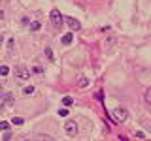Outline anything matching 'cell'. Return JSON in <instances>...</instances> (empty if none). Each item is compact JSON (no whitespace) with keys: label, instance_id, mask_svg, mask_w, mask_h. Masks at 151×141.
Returning <instances> with one entry per match:
<instances>
[{"label":"cell","instance_id":"6da1fadb","mask_svg":"<svg viewBox=\"0 0 151 141\" xmlns=\"http://www.w3.org/2000/svg\"><path fill=\"white\" fill-rule=\"evenodd\" d=\"M113 115H115L117 122H125L127 119H129V111H127L125 107H115V109H113Z\"/></svg>","mask_w":151,"mask_h":141},{"label":"cell","instance_id":"7a4b0ae2","mask_svg":"<svg viewBox=\"0 0 151 141\" xmlns=\"http://www.w3.org/2000/svg\"><path fill=\"white\" fill-rule=\"evenodd\" d=\"M15 75L21 81H27L28 77H30V70L27 68V66H17V70H15Z\"/></svg>","mask_w":151,"mask_h":141},{"label":"cell","instance_id":"3957f363","mask_svg":"<svg viewBox=\"0 0 151 141\" xmlns=\"http://www.w3.org/2000/svg\"><path fill=\"white\" fill-rule=\"evenodd\" d=\"M49 19H51V23H53L55 26H60V25H63V15H60L59 9H51Z\"/></svg>","mask_w":151,"mask_h":141},{"label":"cell","instance_id":"277c9868","mask_svg":"<svg viewBox=\"0 0 151 141\" xmlns=\"http://www.w3.org/2000/svg\"><path fill=\"white\" fill-rule=\"evenodd\" d=\"M64 130H66V134H68V135H76L79 132L78 124H76L74 120H68V122H66V124H64Z\"/></svg>","mask_w":151,"mask_h":141},{"label":"cell","instance_id":"5b68a950","mask_svg":"<svg viewBox=\"0 0 151 141\" xmlns=\"http://www.w3.org/2000/svg\"><path fill=\"white\" fill-rule=\"evenodd\" d=\"M66 23H68V26L72 28V30H79V28H81V23H79L78 19H74V17H68Z\"/></svg>","mask_w":151,"mask_h":141},{"label":"cell","instance_id":"8992f818","mask_svg":"<svg viewBox=\"0 0 151 141\" xmlns=\"http://www.w3.org/2000/svg\"><path fill=\"white\" fill-rule=\"evenodd\" d=\"M72 40H74V34H72V32H68V34L63 36V40H60V41H63L64 45H70V43H72Z\"/></svg>","mask_w":151,"mask_h":141},{"label":"cell","instance_id":"52a82bcc","mask_svg":"<svg viewBox=\"0 0 151 141\" xmlns=\"http://www.w3.org/2000/svg\"><path fill=\"white\" fill-rule=\"evenodd\" d=\"M78 85H79V87H81V88H85V87H87V85H89V79L85 77V75H81V77L78 79Z\"/></svg>","mask_w":151,"mask_h":141},{"label":"cell","instance_id":"ba28073f","mask_svg":"<svg viewBox=\"0 0 151 141\" xmlns=\"http://www.w3.org/2000/svg\"><path fill=\"white\" fill-rule=\"evenodd\" d=\"M8 73H9V68H8V66H0V75H2V77H6Z\"/></svg>","mask_w":151,"mask_h":141},{"label":"cell","instance_id":"9c48e42d","mask_svg":"<svg viewBox=\"0 0 151 141\" xmlns=\"http://www.w3.org/2000/svg\"><path fill=\"white\" fill-rule=\"evenodd\" d=\"M63 103H64V105H72V103H74V98L64 96V98H63Z\"/></svg>","mask_w":151,"mask_h":141},{"label":"cell","instance_id":"30bf717a","mask_svg":"<svg viewBox=\"0 0 151 141\" xmlns=\"http://www.w3.org/2000/svg\"><path fill=\"white\" fill-rule=\"evenodd\" d=\"M0 130L8 132V130H9V122H6V120H2V122H0Z\"/></svg>","mask_w":151,"mask_h":141},{"label":"cell","instance_id":"8fae6325","mask_svg":"<svg viewBox=\"0 0 151 141\" xmlns=\"http://www.w3.org/2000/svg\"><path fill=\"white\" fill-rule=\"evenodd\" d=\"M145 102H147L149 105H151V87L147 88V90H145Z\"/></svg>","mask_w":151,"mask_h":141},{"label":"cell","instance_id":"7c38bea8","mask_svg":"<svg viewBox=\"0 0 151 141\" xmlns=\"http://www.w3.org/2000/svg\"><path fill=\"white\" fill-rule=\"evenodd\" d=\"M32 92H34V87H32V85H30V87H25V88H23V94H32Z\"/></svg>","mask_w":151,"mask_h":141},{"label":"cell","instance_id":"4fadbf2b","mask_svg":"<svg viewBox=\"0 0 151 141\" xmlns=\"http://www.w3.org/2000/svg\"><path fill=\"white\" fill-rule=\"evenodd\" d=\"M12 124H23V119H21V117H13V119H12Z\"/></svg>","mask_w":151,"mask_h":141},{"label":"cell","instance_id":"5bb4252c","mask_svg":"<svg viewBox=\"0 0 151 141\" xmlns=\"http://www.w3.org/2000/svg\"><path fill=\"white\" fill-rule=\"evenodd\" d=\"M4 100H6V94H4V90H2V88H0V105H2V103H4Z\"/></svg>","mask_w":151,"mask_h":141},{"label":"cell","instance_id":"9a60e30c","mask_svg":"<svg viewBox=\"0 0 151 141\" xmlns=\"http://www.w3.org/2000/svg\"><path fill=\"white\" fill-rule=\"evenodd\" d=\"M68 113H70V111H68V109H66V107H63V109H60V111H59V115H60V117H66V115H68Z\"/></svg>","mask_w":151,"mask_h":141},{"label":"cell","instance_id":"2e32d148","mask_svg":"<svg viewBox=\"0 0 151 141\" xmlns=\"http://www.w3.org/2000/svg\"><path fill=\"white\" fill-rule=\"evenodd\" d=\"M45 55H47V58H49V60H53V53H51V49H45Z\"/></svg>","mask_w":151,"mask_h":141},{"label":"cell","instance_id":"e0dca14e","mask_svg":"<svg viewBox=\"0 0 151 141\" xmlns=\"http://www.w3.org/2000/svg\"><path fill=\"white\" fill-rule=\"evenodd\" d=\"M34 72L36 73H42V72H44V68H42V66H34Z\"/></svg>","mask_w":151,"mask_h":141},{"label":"cell","instance_id":"ac0fdd59","mask_svg":"<svg viewBox=\"0 0 151 141\" xmlns=\"http://www.w3.org/2000/svg\"><path fill=\"white\" fill-rule=\"evenodd\" d=\"M30 28H32V30H38V28H40V23H32Z\"/></svg>","mask_w":151,"mask_h":141},{"label":"cell","instance_id":"d6986e66","mask_svg":"<svg viewBox=\"0 0 151 141\" xmlns=\"http://www.w3.org/2000/svg\"><path fill=\"white\" fill-rule=\"evenodd\" d=\"M9 137H12V134H9V132H6V134H4V141H9Z\"/></svg>","mask_w":151,"mask_h":141},{"label":"cell","instance_id":"ffe728a7","mask_svg":"<svg viewBox=\"0 0 151 141\" xmlns=\"http://www.w3.org/2000/svg\"><path fill=\"white\" fill-rule=\"evenodd\" d=\"M4 17V11H2V9H0V19H2Z\"/></svg>","mask_w":151,"mask_h":141},{"label":"cell","instance_id":"44dd1931","mask_svg":"<svg viewBox=\"0 0 151 141\" xmlns=\"http://www.w3.org/2000/svg\"><path fill=\"white\" fill-rule=\"evenodd\" d=\"M0 43H2V38H0Z\"/></svg>","mask_w":151,"mask_h":141}]
</instances>
